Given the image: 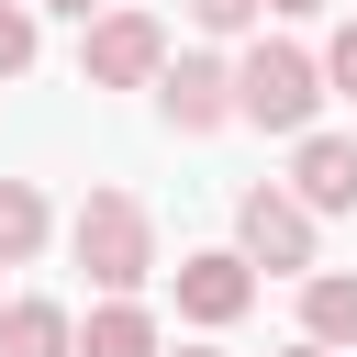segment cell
<instances>
[{
  "instance_id": "1",
  "label": "cell",
  "mask_w": 357,
  "mask_h": 357,
  "mask_svg": "<svg viewBox=\"0 0 357 357\" xmlns=\"http://www.w3.org/2000/svg\"><path fill=\"white\" fill-rule=\"evenodd\" d=\"M67 257L89 268L100 301H145V279L167 268V257H156V212H145L134 190H89V201L67 212Z\"/></svg>"
},
{
  "instance_id": "2",
  "label": "cell",
  "mask_w": 357,
  "mask_h": 357,
  "mask_svg": "<svg viewBox=\"0 0 357 357\" xmlns=\"http://www.w3.org/2000/svg\"><path fill=\"white\" fill-rule=\"evenodd\" d=\"M324 56L312 45H279V33H257L245 56H234V123H257V134H279V145H301L312 123H324Z\"/></svg>"
},
{
  "instance_id": "3",
  "label": "cell",
  "mask_w": 357,
  "mask_h": 357,
  "mask_svg": "<svg viewBox=\"0 0 357 357\" xmlns=\"http://www.w3.org/2000/svg\"><path fill=\"white\" fill-rule=\"evenodd\" d=\"M234 257L268 268V279H312L324 268V212H301L290 178H257V190H234Z\"/></svg>"
},
{
  "instance_id": "4",
  "label": "cell",
  "mask_w": 357,
  "mask_h": 357,
  "mask_svg": "<svg viewBox=\"0 0 357 357\" xmlns=\"http://www.w3.org/2000/svg\"><path fill=\"white\" fill-rule=\"evenodd\" d=\"M78 78H89V89H156V78H167V22L112 0L100 22H78Z\"/></svg>"
},
{
  "instance_id": "5",
  "label": "cell",
  "mask_w": 357,
  "mask_h": 357,
  "mask_svg": "<svg viewBox=\"0 0 357 357\" xmlns=\"http://www.w3.org/2000/svg\"><path fill=\"white\" fill-rule=\"evenodd\" d=\"M167 290H178V324H201V335H234V324L257 312V268H245L234 245H190V257L167 268Z\"/></svg>"
},
{
  "instance_id": "6",
  "label": "cell",
  "mask_w": 357,
  "mask_h": 357,
  "mask_svg": "<svg viewBox=\"0 0 357 357\" xmlns=\"http://www.w3.org/2000/svg\"><path fill=\"white\" fill-rule=\"evenodd\" d=\"M156 123H167V134H223V123H234V56H167Z\"/></svg>"
},
{
  "instance_id": "7",
  "label": "cell",
  "mask_w": 357,
  "mask_h": 357,
  "mask_svg": "<svg viewBox=\"0 0 357 357\" xmlns=\"http://www.w3.org/2000/svg\"><path fill=\"white\" fill-rule=\"evenodd\" d=\"M290 201L301 212H357V134H301L290 145Z\"/></svg>"
},
{
  "instance_id": "8",
  "label": "cell",
  "mask_w": 357,
  "mask_h": 357,
  "mask_svg": "<svg viewBox=\"0 0 357 357\" xmlns=\"http://www.w3.org/2000/svg\"><path fill=\"white\" fill-rule=\"evenodd\" d=\"M0 357H78V312H67V301H45V290L0 301Z\"/></svg>"
},
{
  "instance_id": "9",
  "label": "cell",
  "mask_w": 357,
  "mask_h": 357,
  "mask_svg": "<svg viewBox=\"0 0 357 357\" xmlns=\"http://www.w3.org/2000/svg\"><path fill=\"white\" fill-rule=\"evenodd\" d=\"M301 335L335 346V357L357 346V268H312V279H301Z\"/></svg>"
},
{
  "instance_id": "10",
  "label": "cell",
  "mask_w": 357,
  "mask_h": 357,
  "mask_svg": "<svg viewBox=\"0 0 357 357\" xmlns=\"http://www.w3.org/2000/svg\"><path fill=\"white\" fill-rule=\"evenodd\" d=\"M78 357H167V335H156V312H145V301H89Z\"/></svg>"
},
{
  "instance_id": "11",
  "label": "cell",
  "mask_w": 357,
  "mask_h": 357,
  "mask_svg": "<svg viewBox=\"0 0 357 357\" xmlns=\"http://www.w3.org/2000/svg\"><path fill=\"white\" fill-rule=\"evenodd\" d=\"M45 234H56V201H45L33 178H0V268H33Z\"/></svg>"
},
{
  "instance_id": "12",
  "label": "cell",
  "mask_w": 357,
  "mask_h": 357,
  "mask_svg": "<svg viewBox=\"0 0 357 357\" xmlns=\"http://www.w3.org/2000/svg\"><path fill=\"white\" fill-rule=\"evenodd\" d=\"M33 56H45V11L33 0H0V78H22Z\"/></svg>"
},
{
  "instance_id": "13",
  "label": "cell",
  "mask_w": 357,
  "mask_h": 357,
  "mask_svg": "<svg viewBox=\"0 0 357 357\" xmlns=\"http://www.w3.org/2000/svg\"><path fill=\"white\" fill-rule=\"evenodd\" d=\"M190 11V33H257L268 22V0H178Z\"/></svg>"
},
{
  "instance_id": "14",
  "label": "cell",
  "mask_w": 357,
  "mask_h": 357,
  "mask_svg": "<svg viewBox=\"0 0 357 357\" xmlns=\"http://www.w3.org/2000/svg\"><path fill=\"white\" fill-rule=\"evenodd\" d=\"M324 89H335V100H357V22H335V33H324Z\"/></svg>"
},
{
  "instance_id": "15",
  "label": "cell",
  "mask_w": 357,
  "mask_h": 357,
  "mask_svg": "<svg viewBox=\"0 0 357 357\" xmlns=\"http://www.w3.org/2000/svg\"><path fill=\"white\" fill-rule=\"evenodd\" d=\"M33 11H56V22H100L112 0H33Z\"/></svg>"
},
{
  "instance_id": "16",
  "label": "cell",
  "mask_w": 357,
  "mask_h": 357,
  "mask_svg": "<svg viewBox=\"0 0 357 357\" xmlns=\"http://www.w3.org/2000/svg\"><path fill=\"white\" fill-rule=\"evenodd\" d=\"M268 11H279V22H312V11H335V0H268Z\"/></svg>"
},
{
  "instance_id": "17",
  "label": "cell",
  "mask_w": 357,
  "mask_h": 357,
  "mask_svg": "<svg viewBox=\"0 0 357 357\" xmlns=\"http://www.w3.org/2000/svg\"><path fill=\"white\" fill-rule=\"evenodd\" d=\"M279 357H335V346H312V335H290V346H279Z\"/></svg>"
},
{
  "instance_id": "18",
  "label": "cell",
  "mask_w": 357,
  "mask_h": 357,
  "mask_svg": "<svg viewBox=\"0 0 357 357\" xmlns=\"http://www.w3.org/2000/svg\"><path fill=\"white\" fill-rule=\"evenodd\" d=\"M167 357H223V346H212V335H201V346H167Z\"/></svg>"
}]
</instances>
